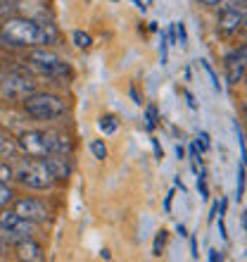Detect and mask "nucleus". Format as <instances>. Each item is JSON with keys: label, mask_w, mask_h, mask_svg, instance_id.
Here are the masks:
<instances>
[{"label": "nucleus", "mask_w": 247, "mask_h": 262, "mask_svg": "<svg viewBox=\"0 0 247 262\" xmlns=\"http://www.w3.org/2000/svg\"><path fill=\"white\" fill-rule=\"evenodd\" d=\"M3 36L14 46H38L43 43L41 24L27 17H14L3 24Z\"/></svg>", "instance_id": "f257e3e1"}, {"label": "nucleus", "mask_w": 247, "mask_h": 262, "mask_svg": "<svg viewBox=\"0 0 247 262\" xmlns=\"http://www.w3.org/2000/svg\"><path fill=\"white\" fill-rule=\"evenodd\" d=\"M24 110L34 119H57L64 115V100L53 93H29L24 98Z\"/></svg>", "instance_id": "f03ea898"}, {"label": "nucleus", "mask_w": 247, "mask_h": 262, "mask_svg": "<svg viewBox=\"0 0 247 262\" xmlns=\"http://www.w3.org/2000/svg\"><path fill=\"white\" fill-rule=\"evenodd\" d=\"M17 179L29 188H38V191H45V188L53 186V177H50L48 167H45V160H31V162H24V165L17 169L14 174Z\"/></svg>", "instance_id": "7ed1b4c3"}, {"label": "nucleus", "mask_w": 247, "mask_h": 262, "mask_svg": "<svg viewBox=\"0 0 247 262\" xmlns=\"http://www.w3.org/2000/svg\"><path fill=\"white\" fill-rule=\"evenodd\" d=\"M34 222L24 220V217H19L17 212H0V229H3V238H7V241H21V238H31V234H34V227H31Z\"/></svg>", "instance_id": "20e7f679"}, {"label": "nucleus", "mask_w": 247, "mask_h": 262, "mask_svg": "<svg viewBox=\"0 0 247 262\" xmlns=\"http://www.w3.org/2000/svg\"><path fill=\"white\" fill-rule=\"evenodd\" d=\"M31 62L41 74L50 76V79H62V76H67L71 72L67 62H62L55 53H48V50H34L31 53Z\"/></svg>", "instance_id": "39448f33"}, {"label": "nucleus", "mask_w": 247, "mask_h": 262, "mask_svg": "<svg viewBox=\"0 0 247 262\" xmlns=\"http://www.w3.org/2000/svg\"><path fill=\"white\" fill-rule=\"evenodd\" d=\"M21 152H27L29 158H45L48 155V138L45 131H24L17 141Z\"/></svg>", "instance_id": "423d86ee"}, {"label": "nucleus", "mask_w": 247, "mask_h": 262, "mask_svg": "<svg viewBox=\"0 0 247 262\" xmlns=\"http://www.w3.org/2000/svg\"><path fill=\"white\" fill-rule=\"evenodd\" d=\"M224 67H226V81L231 86L242 81V76H245V67H247V48L240 46L238 50L233 53H228L226 60H224Z\"/></svg>", "instance_id": "0eeeda50"}, {"label": "nucleus", "mask_w": 247, "mask_h": 262, "mask_svg": "<svg viewBox=\"0 0 247 262\" xmlns=\"http://www.w3.org/2000/svg\"><path fill=\"white\" fill-rule=\"evenodd\" d=\"M0 89L7 98H27L29 93H34V81L21 74H10L3 79Z\"/></svg>", "instance_id": "6e6552de"}, {"label": "nucleus", "mask_w": 247, "mask_h": 262, "mask_svg": "<svg viewBox=\"0 0 247 262\" xmlns=\"http://www.w3.org/2000/svg\"><path fill=\"white\" fill-rule=\"evenodd\" d=\"M14 212L24 217L29 222H45L50 217L48 207L43 205L41 200H34V198H21L17 200V205H14Z\"/></svg>", "instance_id": "1a4fd4ad"}, {"label": "nucleus", "mask_w": 247, "mask_h": 262, "mask_svg": "<svg viewBox=\"0 0 247 262\" xmlns=\"http://www.w3.org/2000/svg\"><path fill=\"white\" fill-rule=\"evenodd\" d=\"M19 7L21 17L27 19H34V21H48V14H50V7L45 0H19L17 3Z\"/></svg>", "instance_id": "9d476101"}, {"label": "nucleus", "mask_w": 247, "mask_h": 262, "mask_svg": "<svg viewBox=\"0 0 247 262\" xmlns=\"http://www.w3.org/2000/svg\"><path fill=\"white\" fill-rule=\"evenodd\" d=\"M245 24V12H235V10H221L219 12V31L221 34H238Z\"/></svg>", "instance_id": "9b49d317"}, {"label": "nucleus", "mask_w": 247, "mask_h": 262, "mask_svg": "<svg viewBox=\"0 0 247 262\" xmlns=\"http://www.w3.org/2000/svg\"><path fill=\"white\" fill-rule=\"evenodd\" d=\"M45 167L55 181H64L71 174V167L67 162V155H45Z\"/></svg>", "instance_id": "f8f14e48"}, {"label": "nucleus", "mask_w": 247, "mask_h": 262, "mask_svg": "<svg viewBox=\"0 0 247 262\" xmlns=\"http://www.w3.org/2000/svg\"><path fill=\"white\" fill-rule=\"evenodd\" d=\"M45 138H48V155H69L71 152V141L64 134L45 131Z\"/></svg>", "instance_id": "ddd939ff"}, {"label": "nucleus", "mask_w": 247, "mask_h": 262, "mask_svg": "<svg viewBox=\"0 0 247 262\" xmlns=\"http://www.w3.org/2000/svg\"><path fill=\"white\" fill-rule=\"evenodd\" d=\"M17 253H19L21 260H31V262L45 260V255H43V248L38 246V243L31 241V238H21V241H17Z\"/></svg>", "instance_id": "4468645a"}, {"label": "nucleus", "mask_w": 247, "mask_h": 262, "mask_svg": "<svg viewBox=\"0 0 247 262\" xmlns=\"http://www.w3.org/2000/svg\"><path fill=\"white\" fill-rule=\"evenodd\" d=\"M17 150H19L17 141L12 136H7V134H0V158H12Z\"/></svg>", "instance_id": "2eb2a0df"}, {"label": "nucleus", "mask_w": 247, "mask_h": 262, "mask_svg": "<svg viewBox=\"0 0 247 262\" xmlns=\"http://www.w3.org/2000/svg\"><path fill=\"white\" fill-rule=\"evenodd\" d=\"M242 193H245V162H240V167H238V184H235V198L242 200Z\"/></svg>", "instance_id": "dca6fc26"}, {"label": "nucleus", "mask_w": 247, "mask_h": 262, "mask_svg": "<svg viewBox=\"0 0 247 262\" xmlns=\"http://www.w3.org/2000/svg\"><path fill=\"white\" fill-rule=\"evenodd\" d=\"M221 10H235V12H245L247 0H221Z\"/></svg>", "instance_id": "f3484780"}, {"label": "nucleus", "mask_w": 247, "mask_h": 262, "mask_svg": "<svg viewBox=\"0 0 247 262\" xmlns=\"http://www.w3.org/2000/svg\"><path fill=\"white\" fill-rule=\"evenodd\" d=\"M174 31H176V46L185 48V46H188V34H185V24H183V21H176V24H174Z\"/></svg>", "instance_id": "a211bd4d"}, {"label": "nucleus", "mask_w": 247, "mask_h": 262, "mask_svg": "<svg viewBox=\"0 0 247 262\" xmlns=\"http://www.w3.org/2000/svg\"><path fill=\"white\" fill-rule=\"evenodd\" d=\"M157 119H159V112H157V107H155V105H150V107H147V110H145V126H147V129H155V126H157Z\"/></svg>", "instance_id": "6ab92c4d"}, {"label": "nucleus", "mask_w": 247, "mask_h": 262, "mask_svg": "<svg viewBox=\"0 0 247 262\" xmlns=\"http://www.w3.org/2000/svg\"><path fill=\"white\" fill-rule=\"evenodd\" d=\"M90 152H93L95 160H105L107 158V145L103 141H90Z\"/></svg>", "instance_id": "aec40b11"}, {"label": "nucleus", "mask_w": 247, "mask_h": 262, "mask_svg": "<svg viewBox=\"0 0 247 262\" xmlns=\"http://www.w3.org/2000/svg\"><path fill=\"white\" fill-rule=\"evenodd\" d=\"M71 41H74V46L76 48H81V50H86L90 46V36L88 34H83V31H74V36H71Z\"/></svg>", "instance_id": "412c9836"}, {"label": "nucleus", "mask_w": 247, "mask_h": 262, "mask_svg": "<svg viewBox=\"0 0 247 262\" xmlns=\"http://www.w3.org/2000/svg\"><path fill=\"white\" fill-rule=\"evenodd\" d=\"M12 198H14V193H12V188L7 186V181H0V207L12 203Z\"/></svg>", "instance_id": "4be33fe9"}, {"label": "nucleus", "mask_w": 247, "mask_h": 262, "mask_svg": "<svg viewBox=\"0 0 247 262\" xmlns=\"http://www.w3.org/2000/svg\"><path fill=\"white\" fill-rule=\"evenodd\" d=\"M97 126H100V131H105V134H114L117 131V119L114 117H103L100 122H97Z\"/></svg>", "instance_id": "5701e85b"}, {"label": "nucleus", "mask_w": 247, "mask_h": 262, "mask_svg": "<svg viewBox=\"0 0 247 262\" xmlns=\"http://www.w3.org/2000/svg\"><path fill=\"white\" fill-rule=\"evenodd\" d=\"M200 64H202V69H205V72H207V76H209V81H212V86H214V91H221V83H219V76L214 74V69H212V64H209V62H205V60H202V62H200Z\"/></svg>", "instance_id": "b1692460"}, {"label": "nucleus", "mask_w": 247, "mask_h": 262, "mask_svg": "<svg viewBox=\"0 0 247 262\" xmlns=\"http://www.w3.org/2000/svg\"><path fill=\"white\" fill-rule=\"evenodd\" d=\"M164 243H166V231H159L157 238H155V246H152V253H155V255H162V248H164Z\"/></svg>", "instance_id": "393cba45"}, {"label": "nucleus", "mask_w": 247, "mask_h": 262, "mask_svg": "<svg viewBox=\"0 0 247 262\" xmlns=\"http://www.w3.org/2000/svg\"><path fill=\"white\" fill-rule=\"evenodd\" d=\"M197 191L202 200L209 198V191H207V184H205V172H200V177H197Z\"/></svg>", "instance_id": "a878e982"}, {"label": "nucleus", "mask_w": 247, "mask_h": 262, "mask_svg": "<svg viewBox=\"0 0 247 262\" xmlns=\"http://www.w3.org/2000/svg\"><path fill=\"white\" fill-rule=\"evenodd\" d=\"M14 174H12V169L5 165V162H0V181H10Z\"/></svg>", "instance_id": "bb28decb"}, {"label": "nucleus", "mask_w": 247, "mask_h": 262, "mask_svg": "<svg viewBox=\"0 0 247 262\" xmlns=\"http://www.w3.org/2000/svg\"><path fill=\"white\" fill-rule=\"evenodd\" d=\"M200 141H197V143H195V145H197V148H202V150H207V148H209V136H207V134H205V131H200Z\"/></svg>", "instance_id": "cd10ccee"}, {"label": "nucleus", "mask_w": 247, "mask_h": 262, "mask_svg": "<svg viewBox=\"0 0 247 262\" xmlns=\"http://www.w3.org/2000/svg\"><path fill=\"white\" fill-rule=\"evenodd\" d=\"M152 145H155V155H157L159 160L164 158V152H162V148H159V143H157V138H152Z\"/></svg>", "instance_id": "c85d7f7f"}, {"label": "nucleus", "mask_w": 247, "mask_h": 262, "mask_svg": "<svg viewBox=\"0 0 247 262\" xmlns=\"http://www.w3.org/2000/svg\"><path fill=\"white\" fill-rule=\"evenodd\" d=\"M185 100H188V105H190L192 110L197 107V103H195V98H192V93H188V91H185Z\"/></svg>", "instance_id": "c756f323"}, {"label": "nucleus", "mask_w": 247, "mask_h": 262, "mask_svg": "<svg viewBox=\"0 0 247 262\" xmlns=\"http://www.w3.org/2000/svg\"><path fill=\"white\" fill-rule=\"evenodd\" d=\"M209 260H212V262L221 260V253H219V250H209Z\"/></svg>", "instance_id": "7c9ffc66"}, {"label": "nucleus", "mask_w": 247, "mask_h": 262, "mask_svg": "<svg viewBox=\"0 0 247 262\" xmlns=\"http://www.w3.org/2000/svg\"><path fill=\"white\" fill-rule=\"evenodd\" d=\"M176 158L183 160L185 158V150H183V145H176Z\"/></svg>", "instance_id": "2f4dec72"}, {"label": "nucleus", "mask_w": 247, "mask_h": 262, "mask_svg": "<svg viewBox=\"0 0 247 262\" xmlns=\"http://www.w3.org/2000/svg\"><path fill=\"white\" fill-rule=\"evenodd\" d=\"M131 98H133V103H136V105H140V98H138L136 89H131Z\"/></svg>", "instance_id": "473e14b6"}, {"label": "nucleus", "mask_w": 247, "mask_h": 262, "mask_svg": "<svg viewBox=\"0 0 247 262\" xmlns=\"http://www.w3.org/2000/svg\"><path fill=\"white\" fill-rule=\"evenodd\" d=\"M200 3H205V5H216V3H221V0H200Z\"/></svg>", "instance_id": "72a5a7b5"}]
</instances>
